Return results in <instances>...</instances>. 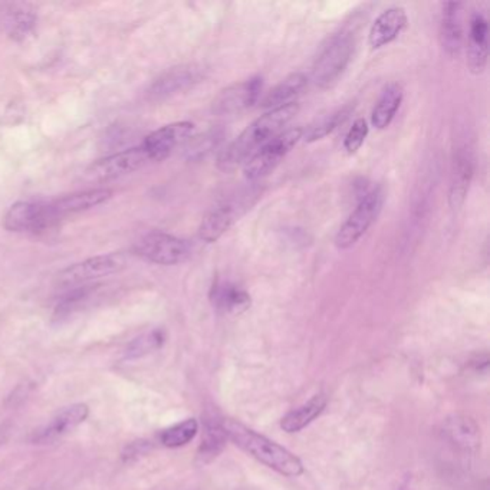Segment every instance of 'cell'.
Masks as SVG:
<instances>
[{
    "label": "cell",
    "instance_id": "obj_1",
    "mask_svg": "<svg viewBox=\"0 0 490 490\" xmlns=\"http://www.w3.org/2000/svg\"><path fill=\"white\" fill-rule=\"evenodd\" d=\"M299 111V104L291 102L284 107L269 109L268 113L259 116L246 130L223 150L218 159L219 170L229 173L251 159L269 140L280 134L287 124L291 123Z\"/></svg>",
    "mask_w": 490,
    "mask_h": 490
},
{
    "label": "cell",
    "instance_id": "obj_2",
    "mask_svg": "<svg viewBox=\"0 0 490 490\" xmlns=\"http://www.w3.org/2000/svg\"><path fill=\"white\" fill-rule=\"evenodd\" d=\"M222 427L228 439L275 472L287 477H298L304 473L302 461L284 446L232 418H223Z\"/></svg>",
    "mask_w": 490,
    "mask_h": 490
},
{
    "label": "cell",
    "instance_id": "obj_3",
    "mask_svg": "<svg viewBox=\"0 0 490 490\" xmlns=\"http://www.w3.org/2000/svg\"><path fill=\"white\" fill-rule=\"evenodd\" d=\"M384 197V189L382 185L373 187L361 197L356 211L345 220L341 229L338 230L337 236H335V245L338 249L345 251V249L353 247L367 233V230L382 213Z\"/></svg>",
    "mask_w": 490,
    "mask_h": 490
},
{
    "label": "cell",
    "instance_id": "obj_4",
    "mask_svg": "<svg viewBox=\"0 0 490 490\" xmlns=\"http://www.w3.org/2000/svg\"><path fill=\"white\" fill-rule=\"evenodd\" d=\"M356 40L353 33L341 32L325 45L314 64L313 77L320 88H328L341 77L353 59Z\"/></svg>",
    "mask_w": 490,
    "mask_h": 490
},
{
    "label": "cell",
    "instance_id": "obj_5",
    "mask_svg": "<svg viewBox=\"0 0 490 490\" xmlns=\"http://www.w3.org/2000/svg\"><path fill=\"white\" fill-rule=\"evenodd\" d=\"M258 194L256 192L242 193L239 196L225 200L213 207L200 223V239L207 244L218 242L239 220L240 216H244L245 211L251 209L254 202L252 196Z\"/></svg>",
    "mask_w": 490,
    "mask_h": 490
},
{
    "label": "cell",
    "instance_id": "obj_6",
    "mask_svg": "<svg viewBox=\"0 0 490 490\" xmlns=\"http://www.w3.org/2000/svg\"><path fill=\"white\" fill-rule=\"evenodd\" d=\"M138 258L156 263V265L173 266L189 259L192 249L185 240L168 233L153 232L142 236L133 249Z\"/></svg>",
    "mask_w": 490,
    "mask_h": 490
},
{
    "label": "cell",
    "instance_id": "obj_7",
    "mask_svg": "<svg viewBox=\"0 0 490 490\" xmlns=\"http://www.w3.org/2000/svg\"><path fill=\"white\" fill-rule=\"evenodd\" d=\"M302 134L304 130L297 127L280 133L272 140H269L265 146H262L245 164V177L251 182H256L275 170L280 160L298 144Z\"/></svg>",
    "mask_w": 490,
    "mask_h": 490
},
{
    "label": "cell",
    "instance_id": "obj_8",
    "mask_svg": "<svg viewBox=\"0 0 490 490\" xmlns=\"http://www.w3.org/2000/svg\"><path fill=\"white\" fill-rule=\"evenodd\" d=\"M58 222L51 203L39 202H19L9 209L4 219V228L16 233L47 232Z\"/></svg>",
    "mask_w": 490,
    "mask_h": 490
},
{
    "label": "cell",
    "instance_id": "obj_9",
    "mask_svg": "<svg viewBox=\"0 0 490 490\" xmlns=\"http://www.w3.org/2000/svg\"><path fill=\"white\" fill-rule=\"evenodd\" d=\"M127 266V254H107L94 256L75 265L68 266L58 275L59 284H87L90 280L99 279L104 276L113 275Z\"/></svg>",
    "mask_w": 490,
    "mask_h": 490
},
{
    "label": "cell",
    "instance_id": "obj_10",
    "mask_svg": "<svg viewBox=\"0 0 490 490\" xmlns=\"http://www.w3.org/2000/svg\"><path fill=\"white\" fill-rule=\"evenodd\" d=\"M203 78L204 69L202 66L194 64L175 66L154 80L147 90V99L151 102L166 101L199 84Z\"/></svg>",
    "mask_w": 490,
    "mask_h": 490
},
{
    "label": "cell",
    "instance_id": "obj_11",
    "mask_svg": "<svg viewBox=\"0 0 490 490\" xmlns=\"http://www.w3.org/2000/svg\"><path fill=\"white\" fill-rule=\"evenodd\" d=\"M149 163L151 161H150L144 149L137 147V149L121 151V153L95 161L92 166H90L85 176L94 182H107V180L130 175L133 171L140 170Z\"/></svg>",
    "mask_w": 490,
    "mask_h": 490
},
{
    "label": "cell",
    "instance_id": "obj_12",
    "mask_svg": "<svg viewBox=\"0 0 490 490\" xmlns=\"http://www.w3.org/2000/svg\"><path fill=\"white\" fill-rule=\"evenodd\" d=\"M262 91V78L254 77L239 84H233L219 92L211 102V111L216 116L239 114L258 101Z\"/></svg>",
    "mask_w": 490,
    "mask_h": 490
},
{
    "label": "cell",
    "instance_id": "obj_13",
    "mask_svg": "<svg viewBox=\"0 0 490 490\" xmlns=\"http://www.w3.org/2000/svg\"><path fill=\"white\" fill-rule=\"evenodd\" d=\"M193 130L194 125L189 121L168 124L166 127L147 135L142 147L149 156L150 161H163L173 153V150L192 137Z\"/></svg>",
    "mask_w": 490,
    "mask_h": 490
},
{
    "label": "cell",
    "instance_id": "obj_14",
    "mask_svg": "<svg viewBox=\"0 0 490 490\" xmlns=\"http://www.w3.org/2000/svg\"><path fill=\"white\" fill-rule=\"evenodd\" d=\"M88 414H90V410H88L87 404L77 403L62 408L61 411L55 414L51 422L33 433V443H54L56 440L62 439L68 433L77 429L78 426L82 425L87 420Z\"/></svg>",
    "mask_w": 490,
    "mask_h": 490
},
{
    "label": "cell",
    "instance_id": "obj_15",
    "mask_svg": "<svg viewBox=\"0 0 490 490\" xmlns=\"http://www.w3.org/2000/svg\"><path fill=\"white\" fill-rule=\"evenodd\" d=\"M440 40L449 56H459L463 44V4L449 2L443 4L440 19Z\"/></svg>",
    "mask_w": 490,
    "mask_h": 490
},
{
    "label": "cell",
    "instance_id": "obj_16",
    "mask_svg": "<svg viewBox=\"0 0 490 490\" xmlns=\"http://www.w3.org/2000/svg\"><path fill=\"white\" fill-rule=\"evenodd\" d=\"M407 22L408 18L403 8H390L383 12L371 26L368 37L371 47L380 49L391 44L392 40H396L400 33L406 30Z\"/></svg>",
    "mask_w": 490,
    "mask_h": 490
},
{
    "label": "cell",
    "instance_id": "obj_17",
    "mask_svg": "<svg viewBox=\"0 0 490 490\" xmlns=\"http://www.w3.org/2000/svg\"><path fill=\"white\" fill-rule=\"evenodd\" d=\"M473 171H475V166H473L472 153L466 147H461L454 154L453 168H451L449 200L453 209H460L461 204L465 203L469 187L472 183Z\"/></svg>",
    "mask_w": 490,
    "mask_h": 490
},
{
    "label": "cell",
    "instance_id": "obj_18",
    "mask_svg": "<svg viewBox=\"0 0 490 490\" xmlns=\"http://www.w3.org/2000/svg\"><path fill=\"white\" fill-rule=\"evenodd\" d=\"M0 22L11 39L23 40L35 30L37 15L30 4H4V12L0 13Z\"/></svg>",
    "mask_w": 490,
    "mask_h": 490
},
{
    "label": "cell",
    "instance_id": "obj_19",
    "mask_svg": "<svg viewBox=\"0 0 490 490\" xmlns=\"http://www.w3.org/2000/svg\"><path fill=\"white\" fill-rule=\"evenodd\" d=\"M489 26L482 13H475L470 19V30H469L468 61L469 68L473 73H482L487 65V55H489V42H487Z\"/></svg>",
    "mask_w": 490,
    "mask_h": 490
},
{
    "label": "cell",
    "instance_id": "obj_20",
    "mask_svg": "<svg viewBox=\"0 0 490 490\" xmlns=\"http://www.w3.org/2000/svg\"><path fill=\"white\" fill-rule=\"evenodd\" d=\"M113 197V192L109 189H91L85 192L73 193L69 196L51 202L52 211L59 219L66 215H73L80 211H90L92 207L106 203Z\"/></svg>",
    "mask_w": 490,
    "mask_h": 490
},
{
    "label": "cell",
    "instance_id": "obj_21",
    "mask_svg": "<svg viewBox=\"0 0 490 490\" xmlns=\"http://www.w3.org/2000/svg\"><path fill=\"white\" fill-rule=\"evenodd\" d=\"M444 434L454 446L463 451H476L480 446V429L472 417L465 414H454L444 423Z\"/></svg>",
    "mask_w": 490,
    "mask_h": 490
},
{
    "label": "cell",
    "instance_id": "obj_22",
    "mask_svg": "<svg viewBox=\"0 0 490 490\" xmlns=\"http://www.w3.org/2000/svg\"><path fill=\"white\" fill-rule=\"evenodd\" d=\"M211 301L219 313L237 315L251 306V295L230 282H216L211 288Z\"/></svg>",
    "mask_w": 490,
    "mask_h": 490
},
{
    "label": "cell",
    "instance_id": "obj_23",
    "mask_svg": "<svg viewBox=\"0 0 490 490\" xmlns=\"http://www.w3.org/2000/svg\"><path fill=\"white\" fill-rule=\"evenodd\" d=\"M403 88L397 82L387 85L383 94L380 95L373 116H371V124L377 130H384L389 127L391 121L394 120L397 111H399L401 102H403Z\"/></svg>",
    "mask_w": 490,
    "mask_h": 490
},
{
    "label": "cell",
    "instance_id": "obj_24",
    "mask_svg": "<svg viewBox=\"0 0 490 490\" xmlns=\"http://www.w3.org/2000/svg\"><path fill=\"white\" fill-rule=\"evenodd\" d=\"M325 407H327V397L322 396V394L313 397L308 403L302 404L298 408L289 411L282 418L280 427L287 433L301 432L302 429H305L306 426L311 425L316 417H320L321 413L325 410Z\"/></svg>",
    "mask_w": 490,
    "mask_h": 490
},
{
    "label": "cell",
    "instance_id": "obj_25",
    "mask_svg": "<svg viewBox=\"0 0 490 490\" xmlns=\"http://www.w3.org/2000/svg\"><path fill=\"white\" fill-rule=\"evenodd\" d=\"M306 85H308V78L304 73H292L266 95L265 99L262 102V107L273 109L291 104L292 99L302 94Z\"/></svg>",
    "mask_w": 490,
    "mask_h": 490
},
{
    "label": "cell",
    "instance_id": "obj_26",
    "mask_svg": "<svg viewBox=\"0 0 490 490\" xmlns=\"http://www.w3.org/2000/svg\"><path fill=\"white\" fill-rule=\"evenodd\" d=\"M226 440L228 437L222 427V420L213 417L204 420L203 439L199 449V459L202 463H209L218 458L219 454L222 453Z\"/></svg>",
    "mask_w": 490,
    "mask_h": 490
},
{
    "label": "cell",
    "instance_id": "obj_27",
    "mask_svg": "<svg viewBox=\"0 0 490 490\" xmlns=\"http://www.w3.org/2000/svg\"><path fill=\"white\" fill-rule=\"evenodd\" d=\"M353 109L354 106L342 107V108L338 109L335 113L322 116V118L316 120L315 123L311 124V125L304 131L302 138H304L306 142H318V140H322L323 137H327L328 134H331L340 124L344 123V121L348 118L349 114H351Z\"/></svg>",
    "mask_w": 490,
    "mask_h": 490
},
{
    "label": "cell",
    "instance_id": "obj_28",
    "mask_svg": "<svg viewBox=\"0 0 490 490\" xmlns=\"http://www.w3.org/2000/svg\"><path fill=\"white\" fill-rule=\"evenodd\" d=\"M197 432H199V423L194 418H189L164 430L161 433V443L170 449L185 446L196 437Z\"/></svg>",
    "mask_w": 490,
    "mask_h": 490
},
{
    "label": "cell",
    "instance_id": "obj_29",
    "mask_svg": "<svg viewBox=\"0 0 490 490\" xmlns=\"http://www.w3.org/2000/svg\"><path fill=\"white\" fill-rule=\"evenodd\" d=\"M164 340H166V335H164L163 331H151L149 334L142 335V337L135 338L134 341H131L127 349H125V357L130 360L142 358V357L160 348L161 345L164 344Z\"/></svg>",
    "mask_w": 490,
    "mask_h": 490
},
{
    "label": "cell",
    "instance_id": "obj_30",
    "mask_svg": "<svg viewBox=\"0 0 490 490\" xmlns=\"http://www.w3.org/2000/svg\"><path fill=\"white\" fill-rule=\"evenodd\" d=\"M223 133L222 130H211L207 131L206 134L196 137V140L190 142L189 147H187V159L189 160H200L204 159L207 154H211L213 150L218 149L219 144L222 142Z\"/></svg>",
    "mask_w": 490,
    "mask_h": 490
},
{
    "label": "cell",
    "instance_id": "obj_31",
    "mask_svg": "<svg viewBox=\"0 0 490 490\" xmlns=\"http://www.w3.org/2000/svg\"><path fill=\"white\" fill-rule=\"evenodd\" d=\"M368 135V124L364 118H358L349 128L348 134L344 140V149L347 153L354 154L361 149Z\"/></svg>",
    "mask_w": 490,
    "mask_h": 490
}]
</instances>
